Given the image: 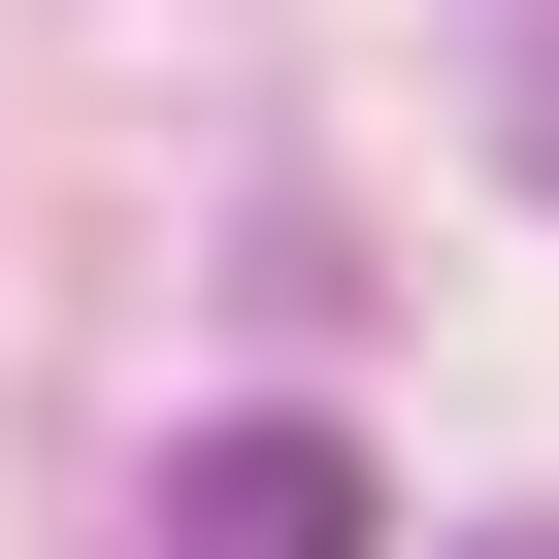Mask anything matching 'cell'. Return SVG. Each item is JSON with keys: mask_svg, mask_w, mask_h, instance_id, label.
Masks as SVG:
<instances>
[{"mask_svg": "<svg viewBox=\"0 0 559 559\" xmlns=\"http://www.w3.org/2000/svg\"><path fill=\"white\" fill-rule=\"evenodd\" d=\"M165 559H395V526H362V428H297V395H230V428L165 461Z\"/></svg>", "mask_w": 559, "mask_h": 559, "instance_id": "obj_1", "label": "cell"}, {"mask_svg": "<svg viewBox=\"0 0 559 559\" xmlns=\"http://www.w3.org/2000/svg\"><path fill=\"white\" fill-rule=\"evenodd\" d=\"M461 559H559V526H461Z\"/></svg>", "mask_w": 559, "mask_h": 559, "instance_id": "obj_2", "label": "cell"}]
</instances>
